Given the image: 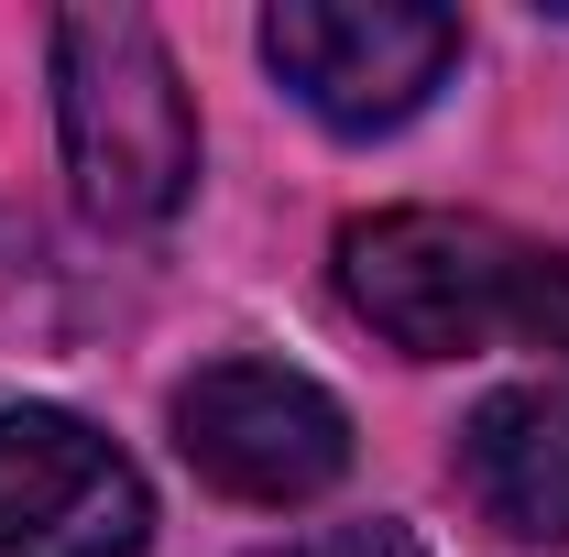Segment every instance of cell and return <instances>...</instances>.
<instances>
[{
    "label": "cell",
    "instance_id": "obj_5",
    "mask_svg": "<svg viewBox=\"0 0 569 557\" xmlns=\"http://www.w3.org/2000/svg\"><path fill=\"white\" fill-rule=\"evenodd\" d=\"M153 492L67 405H0V557H142Z\"/></svg>",
    "mask_w": 569,
    "mask_h": 557
},
{
    "label": "cell",
    "instance_id": "obj_2",
    "mask_svg": "<svg viewBox=\"0 0 569 557\" xmlns=\"http://www.w3.org/2000/svg\"><path fill=\"white\" fill-rule=\"evenodd\" d=\"M526 263H537V241L460 209H372L340 230V295L406 361H460L482 340H515Z\"/></svg>",
    "mask_w": 569,
    "mask_h": 557
},
{
    "label": "cell",
    "instance_id": "obj_4",
    "mask_svg": "<svg viewBox=\"0 0 569 557\" xmlns=\"http://www.w3.org/2000/svg\"><path fill=\"white\" fill-rule=\"evenodd\" d=\"M176 448L187 470L230 503H318L351 470V416L329 383L284 372V361H209L176 383Z\"/></svg>",
    "mask_w": 569,
    "mask_h": 557
},
{
    "label": "cell",
    "instance_id": "obj_7",
    "mask_svg": "<svg viewBox=\"0 0 569 557\" xmlns=\"http://www.w3.org/2000/svg\"><path fill=\"white\" fill-rule=\"evenodd\" d=\"M515 350H537L548 372H569V252L537 241V263H526V306H515Z\"/></svg>",
    "mask_w": 569,
    "mask_h": 557
},
{
    "label": "cell",
    "instance_id": "obj_1",
    "mask_svg": "<svg viewBox=\"0 0 569 557\" xmlns=\"http://www.w3.org/2000/svg\"><path fill=\"white\" fill-rule=\"evenodd\" d=\"M56 142L99 230H164L198 186V99L142 11L56 22Z\"/></svg>",
    "mask_w": 569,
    "mask_h": 557
},
{
    "label": "cell",
    "instance_id": "obj_3",
    "mask_svg": "<svg viewBox=\"0 0 569 557\" xmlns=\"http://www.w3.org/2000/svg\"><path fill=\"white\" fill-rule=\"evenodd\" d=\"M263 67L329 121V132H406L460 67V11L438 0H274Z\"/></svg>",
    "mask_w": 569,
    "mask_h": 557
},
{
    "label": "cell",
    "instance_id": "obj_8",
    "mask_svg": "<svg viewBox=\"0 0 569 557\" xmlns=\"http://www.w3.org/2000/svg\"><path fill=\"white\" fill-rule=\"evenodd\" d=\"M252 557H427V547H417V525L361 514V525H318V536H284V547H252Z\"/></svg>",
    "mask_w": 569,
    "mask_h": 557
},
{
    "label": "cell",
    "instance_id": "obj_6",
    "mask_svg": "<svg viewBox=\"0 0 569 557\" xmlns=\"http://www.w3.org/2000/svg\"><path fill=\"white\" fill-rule=\"evenodd\" d=\"M460 482L515 547H569V394L548 383L482 394L460 426Z\"/></svg>",
    "mask_w": 569,
    "mask_h": 557
}]
</instances>
